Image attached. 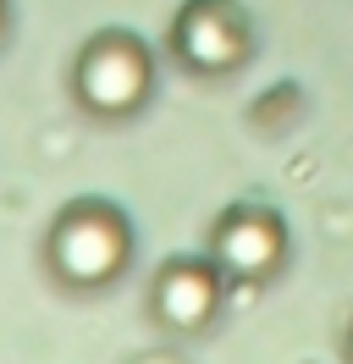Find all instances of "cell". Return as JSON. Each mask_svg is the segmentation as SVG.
<instances>
[{"instance_id":"6da1fadb","label":"cell","mask_w":353,"mask_h":364,"mask_svg":"<svg viewBox=\"0 0 353 364\" xmlns=\"http://www.w3.org/2000/svg\"><path fill=\"white\" fill-rule=\"evenodd\" d=\"M132 265V227L105 199L66 205L44 232V271L66 293H100Z\"/></svg>"},{"instance_id":"7a4b0ae2","label":"cell","mask_w":353,"mask_h":364,"mask_svg":"<svg viewBox=\"0 0 353 364\" xmlns=\"http://www.w3.org/2000/svg\"><path fill=\"white\" fill-rule=\"evenodd\" d=\"M149 89H154V55L127 28H100L72 61V94L100 122H122V116L144 111Z\"/></svg>"},{"instance_id":"3957f363","label":"cell","mask_w":353,"mask_h":364,"mask_svg":"<svg viewBox=\"0 0 353 364\" xmlns=\"http://www.w3.org/2000/svg\"><path fill=\"white\" fill-rule=\"evenodd\" d=\"M254 50V28L238 0H182V11L172 17V55L188 72L221 77L238 72Z\"/></svg>"},{"instance_id":"277c9868","label":"cell","mask_w":353,"mask_h":364,"mask_svg":"<svg viewBox=\"0 0 353 364\" xmlns=\"http://www.w3.org/2000/svg\"><path fill=\"white\" fill-rule=\"evenodd\" d=\"M210 259L221 265L226 282H243V287H260L270 276L282 271L287 259V227L276 210L265 205H232L216 215L210 227Z\"/></svg>"},{"instance_id":"5b68a950","label":"cell","mask_w":353,"mask_h":364,"mask_svg":"<svg viewBox=\"0 0 353 364\" xmlns=\"http://www.w3.org/2000/svg\"><path fill=\"white\" fill-rule=\"evenodd\" d=\"M221 304H226V276H221V265L210 254H176L149 282V315L176 337L210 331Z\"/></svg>"},{"instance_id":"8992f818","label":"cell","mask_w":353,"mask_h":364,"mask_svg":"<svg viewBox=\"0 0 353 364\" xmlns=\"http://www.w3.org/2000/svg\"><path fill=\"white\" fill-rule=\"evenodd\" d=\"M342 348H348V364H353V320H348V331H342Z\"/></svg>"},{"instance_id":"52a82bcc","label":"cell","mask_w":353,"mask_h":364,"mask_svg":"<svg viewBox=\"0 0 353 364\" xmlns=\"http://www.w3.org/2000/svg\"><path fill=\"white\" fill-rule=\"evenodd\" d=\"M6 17H11V6H6V0H0V33H6Z\"/></svg>"}]
</instances>
